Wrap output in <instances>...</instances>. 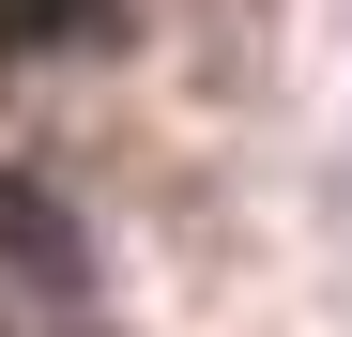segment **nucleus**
<instances>
[{"label":"nucleus","instance_id":"1","mask_svg":"<svg viewBox=\"0 0 352 337\" xmlns=\"http://www.w3.org/2000/svg\"><path fill=\"white\" fill-rule=\"evenodd\" d=\"M0 246H16V276H46V292H77V276H92V230L31 184V168H0Z\"/></svg>","mask_w":352,"mask_h":337}]
</instances>
